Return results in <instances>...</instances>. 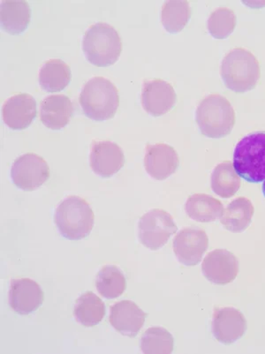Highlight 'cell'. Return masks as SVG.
<instances>
[{
	"instance_id": "21",
	"label": "cell",
	"mask_w": 265,
	"mask_h": 354,
	"mask_svg": "<svg viewBox=\"0 0 265 354\" xmlns=\"http://www.w3.org/2000/svg\"><path fill=\"white\" fill-rule=\"evenodd\" d=\"M221 202L206 194H194L188 197L185 212L191 219L200 223H210L220 218L223 212Z\"/></svg>"
},
{
	"instance_id": "9",
	"label": "cell",
	"mask_w": 265,
	"mask_h": 354,
	"mask_svg": "<svg viewBox=\"0 0 265 354\" xmlns=\"http://www.w3.org/2000/svg\"><path fill=\"white\" fill-rule=\"evenodd\" d=\"M174 251L179 261L185 266H197L209 248V239L202 229L181 230L174 240Z\"/></svg>"
},
{
	"instance_id": "1",
	"label": "cell",
	"mask_w": 265,
	"mask_h": 354,
	"mask_svg": "<svg viewBox=\"0 0 265 354\" xmlns=\"http://www.w3.org/2000/svg\"><path fill=\"white\" fill-rule=\"evenodd\" d=\"M220 75L226 88L236 93H245L254 89L259 81L260 64L250 50L235 48L223 57Z\"/></svg>"
},
{
	"instance_id": "19",
	"label": "cell",
	"mask_w": 265,
	"mask_h": 354,
	"mask_svg": "<svg viewBox=\"0 0 265 354\" xmlns=\"http://www.w3.org/2000/svg\"><path fill=\"white\" fill-rule=\"evenodd\" d=\"M253 204L246 197H238L223 209L220 223L228 231L239 234L248 229L253 218Z\"/></svg>"
},
{
	"instance_id": "4",
	"label": "cell",
	"mask_w": 265,
	"mask_h": 354,
	"mask_svg": "<svg viewBox=\"0 0 265 354\" xmlns=\"http://www.w3.org/2000/svg\"><path fill=\"white\" fill-rule=\"evenodd\" d=\"M93 210L84 199L68 196L57 206L54 222L60 234L70 241H79L91 234L94 226Z\"/></svg>"
},
{
	"instance_id": "15",
	"label": "cell",
	"mask_w": 265,
	"mask_h": 354,
	"mask_svg": "<svg viewBox=\"0 0 265 354\" xmlns=\"http://www.w3.org/2000/svg\"><path fill=\"white\" fill-rule=\"evenodd\" d=\"M91 167L95 174L104 178L113 176L125 164L122 149L109 141L95 142L92 145Z\"/></svg>"
},
{
	"instance_id": "27",
	"label": "cell",
	"mask_w": 265,
	"mask_h": 354,
	"mask_svg": "<svg viewBox=\"0 0 265 354\" xmlns=\"http://www.w3.org/2000/svg\"><path fill=\"white\" fill-rule=\"evenodd\" d=\"M140 350L145 354H170L174 351V339L167 328H148L140 337Z\"/></svg>"
},
{
	"instance_id": "16",
	"label": "cell",
	"mask_w": 265,
	"mask_h": 354,
	"mask_svg": "<svg viewBox=\"0 0 265 354\" xmlns=\"http://www.w3.org/2000/svg\"><path fill=\"white\" fill-rule=\"evenodd\" d=\"M37 102L30 94L12 95L3 105L2 117L12 130H24L30 126L37 116Z\"/></svg>"
},
{
	"instance_id": "17",
	"label": "cell",
	"mask_w": 265,
	"mask_h": 354,
	"mask_svg": "<svg viewBox=\"0 0 265 354\" xmlns=\"http://www.w3.org/2000/svg\"><path fill=\"white\" fill-rule=\"evenodd\" d=\"M146 314L131 301H122L111 306L110 324L115 330L129 337H135L145 323Z\"/></svg>"
},
{
	"instance_id": "8",
	"label": "cell",
	"mask_w": 265,
	"mask_h": 354,
	"mask_svg": "<svg viewBox=\"0 0 265 354\" xmlns=\"http://www.w3.org/2000/svg\"><path fill=\"white\" fill-rule=\"evenodd\" d=\"M50 177V168L42 156L27 153L19 156L12 164L11 178L16 187L33 191L43 186Z\"/></svg>"
},
{
	"instance_id": "28",
	"label": "cell",
	"mask_w": 265,
	"mask_h": 354,
	"mask_svg": "<svg viewBox=\"0 0 265 354\" xmlns=\"http://www.w3.org/2000/svg\"><path fill=\"white\" fill-rule=\"evenodd\" d=\"M235 12L228 8H219L212 12L208 20V30L216 39H226L235 31Z\"/></svg>"
},
{
	"instance_id": "10",
	"label": "cell",
	"mask_w": 265,
	"mask_h": 354,
	"mask_svg": "<svg viewBox=\"0 0 265 354\" xmlns=\"http://www.w3.org/2000/svg\"><path fill=\"white\" fill-rule=\"evenodd\" d=\"M202 271L205 279L214 285L226 286L234 282L237 277L239 263L232 252L216 250L204 258Z\"/></svg>"
},
{
	"instance_id": "11",
	"label": "cell",
	"mask_w": 265,
	"mask_h": 354,
	"mask_svg": "<svg viewBox=\"0 0 265 354\" xmlns=\"http://www.w3.org/2000/svg\"><path fill=\"white\" fill-rule=\"evenodd\" d=\"M212 327L213 336L219 343L231 344L244 336L248 324L241 311L228 307L216 309Z\"/></svg>"
},
{
	"instance_id": "29",
	"label": "cell",
	"mask_w": 265,
	"mask_h": 354,
	"mask_svg": "<svg viewBox=\"0 0 265 354\" xmlns=\"http://www.w3.org/2000/svg\"><path fill=\"white\" fill-rule=\"evenodd\" d=\"M262 188H263V194H264V196L265 197V180H264V183L263 184V187H262Z\"/></svg>"
},
{
	"instance_id": "18",
	"label": "cell",
	"mask_w": 265,
	"mask_h": 354,
	"mask_svg": "<svg viewBox=\"0 0 265 354\" xmlns=\"http://www.w3.org/2000/svg\"><path fill=\"white\" fill-rule=\"evenodd\" d=\"M71 100L65 95H52L42 101L40 120L47 129L60 130L69 123L73 116Z\"/></svg>"
},
{
	"instance_id": "22",
	"label": "cell",
	"mask_w": 265,
	"mask_h": 354,
	"mask_svg": "<svg viewBox=\"0 0 265 354\" xmlns=\"http://www.w3.org/2000/svg\"><path fill=\"white\" fill-rule=\"evenodd\" d=\"M72 73L68 64L62 59H49L39 72V84L44 91L59 92L68 87Z\"/></svg>"
},
{
	"instance_id": "12",
	"label": "cell",
	"mask_w": 265,
	"mask_h": 354,
	"mask_svg": "<svg viewBox=\"0 0 265 354\" xmlns=\"http://www.w3.org/2000/svg\"><path fill=\"white\" fill-rule=\"evenodd\" d=\"M177 95L169 82L161 79L147 81L142 91L143 109L153 117L167 114L174 107Z\"/></svg>"
},
{
	"instance_id": "24",
	"label": "cell",
	"mask_w": 265,
	"mask_h": 354,
	"mask_svg": "<svg viewBox=\"0 0 265 354\" xmlns=\"http://www.w3.org/2000/svg\"><path fill=\"white\" fill-rule=\"evenodd\" d=\"M210 185L214 193L222 198L228 199L238 192L241 180L236 174L232 162L223 161L214 168Z\"/></svg>"
},
{
	"instance_id": "13",
	"label": "cell",
	"mask_w": 265,
	"mask_h": 354,
	"mask_svg": "<svg viewBox=\"0 0 265 354\" xmlns=\"http://www.w3.org/2000/svg\"><path fill=\"white\" fill-rule=\"evenodd\" d=\"M180 165V158L172 146L165 143L148 145L145 156V167L149 176L156 180H167Z\"/></svg>"
},
{
	"instance_id": "3",
	"label": "cell",
	"mask_w": 265,
	"mask_h": 354,
	"mask_svg": "<svg viewBox=\"0 0 265 354\" xmlns=\"http://www.w3.org/2000/svg\"><path fill=\"white\" fill-rule=\"evenodd\" d=\"M79 102L89 119L95 121L111 120L119 108V91L109 80L94 77L84 85Z\"/></svg>"
},
{
	"instance_id": "20",
	"label": "cell",
	"mask_w": 265,
	"mask_h": 354,
	"mask_svg": "<svg viewBox=\"0 0 265 354\" xmlns=\"http://www.w3.org/2000/svg\"><path fill=\"white\" fill-rule=\"evenodd\" d=\"M31 18V9L26 1H5L0 9L3 30L9 34H21L27 30Z\"/></svg>"
},
{
	"instance_id": "25",
	"label": "cell",
	"mask_w": 265,
	"mask_h": 354,
	"mask_svg": "<svg viewBox=\"0 0 265 354\" xmlns=\"http://www.w3.org/2000/svg\"><path fill=\"white\" fill-rule=\"evenodd\" d=\"M95 285L98 292L104 298L114 299L119 298L126 291L127 280L119 268L107 266L99 270Z\"/></svg>"
},
{
	"instance_id": "23",
	"label": "cell",
	"mask_w": 265,
	"mask_h": 354,
	"mask_svg": "<svg viewBox=\"0 0 265 354\" xmlns=\"http://www.w3.org/2000/svg\"><path fill=\"white\" fill-rule=\"evenodd\" d=\"M73 315L82 326L94 327L104 317V303L94 292H85L76 301Z\"/></svg>"
},
{
	"instance_id": "26",
	"label": "cell",
	"mask_w": 265,
	"mask_h": 354,
	"mask_svg": "<svg viewBox=\"0 0 265 354\" xmlns=\"http://www.w3.org/2000/svg\"><path fill=\"white\" fill-rule=\"evenodd\" d=\"M192 15L188 1H168L162 6L163 26L169 33H179L184 30Z\"/></svg>"
},
{
	"instance_id": "6",
	"label": "cell",
	"mask_w": 265,
	"mask_h": 354,
	"mask_svg": "<svg viewBox=\"0 0 265 354\" xmlns=\"http://www.w3.org/2000/svg\"><path fill=\"white\" fill-rule=\"evenodd\" d=\"M232 165L236 174L248 183L265 180V131L251 133L238 142Z\"/></svg>"
},
{
	"instance_id": "2",
	"label": "cell",
	"mask_w": 265,
	"mask_h": 354,
	"mask_svg": "<svg viewBox=\"0 0 265 354\" xmlns=\"http://www.w3.org/2000/svg\"><path fill=\"white\" fill-rule=\"evenodd\" d=\"M196 120L203 136L212 139L223 138L234 129L235 111L228 98L212 94L198 104Z\"/></svg>"
},
{
	"instance_id": "14",
	"label": "cell",
	"mask_w": 265,
	"mask_h": 354,
	"mask_svg": "<svg viewBox=\"0 0 265 354\" xmlns=\"http://www.w3.org/2000/svg\"><path fill=\"white\" fill-rule=\"evenodd\" d=\"M44 295L37 282L30 279H18L11 282L9 304L19 315H27L37 311L43 304Z\"/></svg>"
},
{
	"instance_id": "5",
	"label": "cell",
	"mask_w": 265,
	"mask_h": 354,
	"mask_svg": "<svg viewBox=\"0 0 265 354\" xmlns=\"http://www.w3.org/2000/svg\"><path fill=\"white\" fill-rule=\"evenodd\" d=\"M82 50L93 65L100 68L111 66L119 59L122 52V41L113 26L98 22L85 32Z\"/></svg>"
},
{
	"instance_id": "7",
	"label": "cell",
	"mask_w": 265,
	"mask_h": 354,
	"mask_svg": "<svg viewBox=\"0 0 265 354\" xmlns=\"http://www.w3.org/2000/svg\"><path fill=\"white\" fill-rule=\"evenodd\" d=\"M138 229L140 243L153 251L164 247L178 231L170 214L159 209L145 213L140 218Z\"/></svg>"
}]
</instances>
